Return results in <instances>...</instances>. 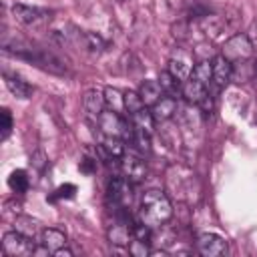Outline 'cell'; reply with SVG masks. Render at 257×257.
Listing matches in <instances>:
<instances>
[{
	"label": "cell",
	"mask_w": 257,
	"mask_h": 257,
	"mask_svg": "<svg viewBox=\"0 0 257 257\" xmlns=\"http://www.w3.org/2000/svg\"><path fill=\"white\" fill-rule=\"evenodd\" d=\"M2 251L10 257H30L36 251V243L32 237L22 235L20 231H8L2 237Z\"/></svg>",
	"instance_id": "4"
},
{
	"label": "cell",
	"mask_w": 257,
	"mask_h": 257,
	"mask_svg": "<svg viewBox=\"0 0 257 257\" xmlns=\"http://www.w3.org/2000/svg\"><path fill=\"white\" fill-rule=\"evenodd\" d=\"M54 255H56V257H70V255H72V251H70V249H66V247H62V249H58Z\"/></svg>",
	"instance_id": "34"
},
{
	"label": "cell",
	"mask_w": 257,
	"mask_h": 257,
	"mask_svg": "<svg viewBox=\"0 0 257 257\" xmlns=\"http://www.w3.org/2000/svg\"><path fill=\"white\" fill-rule=\"evenodd\" d=\"M108 199L112 201V205L116 209H126L131 205V181H126L124 177H116L108 183Z\"/></svg>",
	"instance_id": "7"
},
{
	"label": "cell",
	"mask_w": 257,
	"mask_h": 257,
	"mask_svg": "<svg viewBox=\"0 0 257 257\" xmlns=\"http://www.w3.org/2000/svg\"><path fill=\"white\" fill-rule=\"evenodd\" d=\"M251 32H253V34H255V36H257V22H255V24H253V26H251Z\"/></svg>",
	"instance_id": "35"
},
{
	"label": "cell",
	"mask_w": 257,
	"mask_h": 257,
	"mask_svg": "<svg viewBox=\"0 0 257 257\" xmlns=\"http://www.w3.org/2000/svg\"><path fill=\"white\" fill-rule=\"evenodd\" d=\"M0 116H2V141H6L12 133V114H10L8 108H2Z\"/></svg>",
	"instance_id": "30"
},
{
	"label": "cell",
	"mask_w": 257,
	"mask_h": 257,
	"mask_svg": "<svg viewBox=\"0 0 257 257\" xmlns=\"http://www.w3.org/2000/svg\"><path fill=\"white\" fill-rule=\"evenodd\" d=\"M4 80H6V86L8 90L16 96V98H28L32 94V86L22 80L20 76H14V74H4Z\"/></svg>",
	"instance_id": "17"
},
{
	"label": "cell",
	"mask_w": 257,
	"mask_h": 257,
	"mask_svg": "<svg viewBox=\"0 0 257 257\" xmlns=\"http://www.w3.org/2000/svg\"><path fill=\"white\" fill-rule=\"evenodd\" d=\"M197 249L205 257H219V255L227 253V243L223 237H219L215 233H203L197 239Z\"/></svg>",
	"instance_id": "10"
},
{
	"label": "cell",
	"mask_w": 257,
	"mask_h": 257,
	"mask_svg": "<svg viewBox=\"0 0 257 257\" xmlns=\"http://www.w3.org/2000/svg\"><path fill=\"white\" fill-rule=\"evenodd\" d=\"M207 88H209V86H205L203 82H199V80H195L193 76H189V78L183 82V86H181V94L185 96L187 102H191V104H199V106H201L203 100L209 96Z\"/></svg>",
	"instance_id": "11"
},
{
	"label": "cell",
	"mask_w": 257,
	"mask_h": 257,
	"mask_svg": "<svg viewBox=\"0 0 257 257\" xmlns=\"http://www.w3.org/2000/svg\"><path fill=\"white\" fill-rule=\"evenodd\" d=\"M139 94H141L145 106L151 108V106L163 96V88H161L159 80H145V82L141 84V88H139Z\"/></svg>",
	"instance_id": "16"
},
{
	"label": "cell",
	"mask_w": 257,
	"mask_h": 257,
	"mask_svg": "<svg viewBox=\"0 0 257 257\" xmlns=\"http://www.w3.org/2000/svg\"><path fill=\"white\" fill-rule=\"evenodd\" d=\"M44 161H46V159H44V153H42V151H36V153L30 157V163H32L36 169H44V165H46Z\"/></svg>",
	"instance_id": "32"
},
{
	"label": "cell",
	"mask_w": 257,
	"mask_h": 257,
	"mask_svg": "<svg viewBox=\"0 0 257 257\" xmlns=\"http://www.w3.org/2000/svg\"><path fill=\"white\" fill-rule=\"evenodd\" d=\"M149 243L147 241H139V239H133L131 243H128V251L133 253V255H149L151 251H149V247H147Z\"/></svg>",
	"instance_id": "31"
},
{
	"label": "cell",
	"mask_w": 257,
	"mask_h": 257,
	"mask_svg": "<svg viewBox=\"0 0 257 257\" xmlns=\"http://www.w3.org/2000/svg\"><path fill=\"white\" fill-rule=\"evenodd\" d=\"M102 149L106 151L108 157L120 159V157L124 155V149H126V147H124V139H120V137H106V135H104Z\"/></svg>",
	"instance_id": "19"
},
{
	"label": "cell",
	"mask_w": 257,
	"mask_h": 257,
	"mask_svg": "<svg viewBox=\"0 0 257 257\" xmlns=\"http://www.w3.org/2000/svg\"><path fill=\"white\" fill-rule=\"evenodd\" d=\"M149 135L151 133H147V131H143V128H137L135 126V133H133V143L137 145V149L141 151V153H151V139H149Z\"/></svg>",
	"instance_id": "26"
},
{
	"label": "cell",
	"mask_w": 257,
	"mask_h": 257,
	"mask_svg": "<svg viewBox=\"0 0 257 257\" xmlns=\"http://www.w3.org/2000/svg\"><path fill=\"white\" fill-rule=\"evenodd\" d=\"M4 52L8 54H14L18 58H24L32 64H36L38 68L42 70H48L52 74H66V66L60 58H56L52 52L48 50H40V48H34V46H10V44H4Z\"/></svg>",
	"instance_id": "2"
},
{
	"label": "cell",
	"mask_w": 257,
	"mask_h": 257,
	"mask_svg": "<svg viewBox=\"0 0 257 257\" xmlns=\"http://www.w3.org/2000/svg\"><path fill=\"white\" fill-rule=\"evenodd\" d=\"M191 76H193L195 80L203 82L205 86H209V82L213 80V64H211L209 60H201V62H197V64L193 66Z\"/></svg>",
	"instance_id": "20"
},
{
	"label": "cell",
	"mask_w": 257,
	"mask_h": 257,
	"mask_svg": "<svg viewBox=\"0 0 257 257\" xmlns=\"http://www.w3.org/2000/svg\"><path fill=\"white\" fill-rule=\"evenodd\" d=\"M14 229H16V231H20L22 235H26V237H32V239H34V235L38 233V221H36V219H32V217L18 215V217L14 219Z\"/></svg>",
	"instance_id": "24"
},
{
	"label": "cell",
	"mask_w": 257,
	"mask_h": 257,
	"mask_svg": "<svg viewBox=\"0 0 257 257\" xmlns=\"http://www.w3.org/2000/svg\"><path fill=\"white\" fill-rule=\"evenodd\" d=\"M104 98H106V102L112 106L110 110H116V112L124 110V98L120 96V92H118L116 88H106V90H104Z\"/></svg>",
	"instance_id": "27"
},
{
	"label": "cell",
	"mask_w": 257,
	"mask_h": 257,
	"mask_svg": "<svg viewBox=\"0 0 257 257\" xmlns=\"http://www.w3.org/2000/svg\"><path fill=\"white\" fill-rule=\"evenodd\" d=\"M92 169H94V161H92V159H84V161L80 163V171H82V173H92Z\"/></svg>",
	"instance_id": "33"
},
{
	"label": "cell",
	"mask_w": 257,
	"mask_h": 257,
	"mask_svg": "<svg viewBox=\"0 0 257 257\" xmlns=\"http://www.w3.org/2000/svg\"><path fill=\"white\" fill-rule=\"evenodd\" d=\"M122 161H120V169H122V177L126 179V181H131V183H141V181H145L147 179V163L141 159V157H137V155H122L120 157Z\"/></svg>",
	"instance_id": "6"
},
{
	"label": "cell",
	"mask_w": 257,
	"mask_h": 257,
	"mask_svg": "<svg viewBox=\"0 0 257 257\" xmlns=\"http://www.w3.org/2000/svg\"><path fill=\"white\" fill-rule=\"evenodd\" d=\"M104 102H106L104 92H100V90H96V88H88V90L84 92V96H82V106H84V110L88 112V116H92V118H98V116L102 114Z\"/></svg>",
	"instance_id": "13"
},
{
	"label": "cell",
	"mask_w": 257,
	"mask_h": 257,
	"mask_svg": "<svg viewBox=\"0 0 257 257\" xmlns=\"http://www.w3.org/2000/svg\"><path fill=\"white\" fill-rule=\"evenodd\" d=\"M159 84H161V88H163V92L165 94H169V96H177V92H181V80L179 78H175L169 70H165V72H161V76H159Z\"/></svg>",
	"instance_id": "21"
},
{
	"label": "cell",
	"mask_w": 257,
	"mask_h": 257,
	"mask_svg": "<svg viewBox=\"0 0 257 257\" xmlns=\"http://www.w3.org/2000/svg\"><path fill=\"white\" fill-rule=\"evenodd\" d=\"M221 54L233 64V62H245L253 54V42L247 34H233L225 40Z\"/></svg>",
	"instance_id": "3"
},
{
	"label": "cell",
	"mask_w": 257,
	"mask_h": 257,
	"mask_svg": "<svg viewBox=\"0 0 257 257\" xmlns=\"http://www.w3.org/2000/svg\"><path fill=\"white\" fill-rule=\"evenodd\" d=\"M211 64H213V82L217 86H227L233 76V64L223 54H217L211 60Z\"/></svg>",
	"instance_id": "12"
},
{
	"label": "cell",
	"mask_w": 257,
	"mask_h": 257,
	"mask_svg": "<svg viewBox=\"0 0 257 257\" xmlns=\"http://www.w3.org/2000/svg\"><path fill=\"white\" fill-rule=\"evenodd\" d=\"M98 124L106 137H120L124 141H131L135 133V124L131 128L116 110H102V114L98 116Z\"/></svg>",
	"instance_id": "5"
},
{
	"label": "cell",
	"mask_w": 257,
	"mask_h": 257,
	"mask_svg": "<svg viewBox=\"0 0 257 257\" xmlns=\"http://www.w3.org/2000/svg\"><path fill=\"white\" fill-rule=\"evenodd\" d=\"M131 118H133V124H135L137 128H143V131H147V133H151V131H153L155 118H153V112H151V108L143 106L141 110H137L135 114H131Z\"/></svg>",
	"instance_id": "22"
},
{
	"label": "cell",
	"mask_w": 257,
	"mask_h": 257,
	"mask_svg": "<svg viewBox=\"0 0 257 257\" xmlns=\"http://www.w3.org/2000/svg\"><path fill=\"white\" fill-rule=\"evenodd\" d=\"M74 193H76V187L70 185V183H66V185H60V187L54 191V195L50 197V201H56V199H70V197H74Z\"/></svg>",
	"instance_id": "29"
},
{
	"label": "cell",
	"mask_w": 257,
	"mask_h": 257,
	"mask_svg": "<svg viewBox=\"0 0 257 257\" xmlns=\"http://www.w3.org/2000/svg\"><path fill=\"white\" fill-rule=\"evenodd\" d=\"M122 98H124V110H126L128 114H135L137 110H141V108L145 106V102H143V98H141L139 92L126 90V92L122 94Z\"/></svg>",
	"instance_id": "25"
},
{
	"label": "cell",
	"mask_w": 257,
	"mask_h": 257,
	"mask_svg": "<svg viewBox=\"0 0 257 257\" xmlns=\"http://www.w3.org/2000/svg\"><path fill=\"white\" fill-rule=\"evenodd\" d=\"M12 16H14L20 24L32 26V24H38V22H46V20L50 18V12H48V10H42V8H36V6L14 4V6H12Z\"/></svg>",
	"instance_id": "8"
},
{
	"label": "cell",
	"mask_w": 257,
	"mask_h": 257,
	"mask_svg": "<svg viewBox=\"0 0 257 257\" xmlns=\"http://www.w3.org/2000/svg\"><path fill=\"white\" fill-rule=\"evenodd\" d=\"M175 78H179L181 82H185L191 72H193V54L185 52V50H177L171 58H169V68H167Z\"/></svg>",
	"instance_id": "9"
},
{
	"label": "cell",
	"mask_w": 257,
	"mask_h": 257,
	"mask_svg": "<svg viewBox=\"0 0 257 257\" xmlns=\"http://www.w3.org/2000/svg\"><path fill=\"white\" fill-rule=\"evenodd\" d=\"M84 44H86V48L90 52H100L104 48V40L98 34H94V32H86L84 34Z\"/></svg>",
	"instance_id": "28"
},
{
	"label": "cell",
	"mask_w": 257,
	"mask_h": 257,
	"mask_svg": "<svg viewBox=\"0 0 257 257\" xmlns=\"http://www.w3.org/2000/svg\"><path fill=\"white\" fill-rule=\"evenodd\" d=\"M108 237H110V243L114 245H128V239L133 237V225L128 227L126 223H116L108 231Z\"/></svg>",
	"instance_id": "18"
},
{
	"label": "cell",
	"mask_w": 257,
	"mask_h": 257,
	"mask_svg": "<svg viewBox=\"0 0 257 257\" xmlns=\"http://www.w3.org/2000/svg\"><path fill=\"white\" fill-rule=\"evenodd\" d=\"M171 217H173V205L163 191L151 189V191L143 193L141 207H139V221L141 223L149 225L151 229H157V227L165 225Z\"/></svg>",
	"instance_id": "1"
},
{
	"label": "cell",
	"mask_w": 257,
	"mask_h": 257,
	"mask_svg": "<svg viewBox=\"0 0 257 257\" xmlns=\"http://www.w3.org/2000/svg\"><path fill=\"white\" fill-rule=\"evenodd\" d=\"M8 187H10L12 193H16V195L26 193V189H28V177H26V171H22V169L12 171L10 177H8Z\"/></svg>",
	"instance_id": "23"
},
{
	"label": "cell",
	"mask_w": 257,
	"mask_h": 257,
	"mask_svg": "<svg viewBox=\"0 0 257 257\" xmlns=\"http://www.w3.org/2000/svg\"><path fill=\"white\" fill-rule=\"evenodd\" d=\"M40 243H42V247L48 253H56L58 249H62L66 245V235L60 229L48 227V229H42L40 231Z\"/></svg>",
	"instance_id": "15"
},
{
	"label": "cell",
	"mask_w": 257,
	"mask_h": 257,
	"mask_svg": "<svg viewBox=\"0 0 257 257\" xmlns=\"http://www.w3.org/2000/svg\"><path fill=\"white\" fill-rule=\"evenodd\" d=\"M151 112H153V118H155L157 122L169 120V118L177 112V100H175V96H169V94L161 96V98L151 106Z\"/></svg>",
	"instance_id": "14"
}]
</instances>
